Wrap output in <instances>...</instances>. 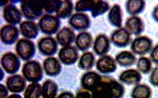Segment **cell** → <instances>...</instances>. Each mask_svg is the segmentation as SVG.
<instances>
[{
    "instance_id": "obj_12",
    "label": "cell",
    "mask_w": 158,
    "mask_h": 98,
    "mask_svg": "<svg viewBox=\"0 0 158 98\" xmlns=\"http://www.w3.org/2000/svg\"><path fill=\"white\" fill-rule=\"evenodd\" d=\"M110 48V41L104 34H100L96 37L94 41L93 50L97 55L102 57L109 52Z\"/></svg>"
},
{
    "instance_id": "obj_14",
    "label": "cell",
    "mask_w": 158,
    "mask_h": 98,
    "mask_svg": "<svg viewBox=\"0 0 158 98\" xmlns=\"http://www.w3.org/2000/svg\"><path fill=\"white\" fill-rule=\"evenodd\" d=\"M3 15L5 20L12 25L19 23L22 19L21 13L18 8L13 5H8L4 7Z\"/></svg>"
},
{
    "instance_id": "obj_13",
    "label": "cell",
    "mask_w": 158,
    "mask_h": 98,
    "mask_svg": "<svg viewBox=\"0 0 158 98\" xmlns=\"http://www.w3.org/2000/svg\"><path fill=\"white\" fill-rule=\"evenodd\" d=\"M19 36V30L14 25H6L2 28L1 39L2 42L6 45H10L14 44Z\"/></svg>"
},
{
    "instance_id": "obj_34",
    "label": "cell",
    "mask_w": 158,
    "mask_h": 98,
    "mask_svg": "<svg viewBox=\"0 0 158 98\" xmlns=\"http://www.w3.org/2000/svg\"><path fill=\"white\" fill-rule=\"evenodd\" d=\"M149 81L154 87H158V66L155 67L152 71L149 77Z\"/></svg>"
},
{
    "instance_id": "obj_2",
    "label": "cell",
    "mask_w": 158,
    "mask_h": 98,
    "mask_svg": "<svg viewBox=\"0 0 158 98\" xmlns=\"http://www.w3.org/2000/svg\"><path fill=\"white\" fill-rule=\"evenodd\" d=\"M21 7L24 17L30 20L39 18L44 10L43 1H22Z\"/></svg>"
},
{
    "instance_id": "obj_32",
    "label": "cell",
    "mask_w": 158,
    "mask_h": 98,
    "mask_svg": "<svg viewBox=\"0 0 158 98\" xmlns=\"http://www.w3.org/2000/svg\"><path fill=\"white\" fill-rule=\"evenodd\" d=\"M42 90L40 85L34 83L30 85L26 89L25 98H39L42 93Z\"/></svg>"
},
{
    "instance_id": "obj_38",
    "label": "cell",
    "mask_w": 158,
    "mask_h": 98,
    "mask_svg": "<svg viewBox=\"0 0 158 98\" xmlns=\"http://www.w3.org/2000/svg\"><path fill=\"white\" fill-rule=\"evenodd\" d=\"M7 98H22L21 96L18 95H14L10 96Z\"/></svg>"
},
{
    "instance_id": "obj_21",
    "label": "cell",
    "mask_w": 158,
    "mask_h": 98,
    "mask_svg": "<svg viewBox=\"0 0 158 98\" xmlns=\"http://www.w3.org/2000/svg\"><path fill=\"white\" fill-rule=\"evenodd\" d=\"M20 29L22 34L28 39L35 38L39 33L38 26L31 20L23 22L20 25Z\"/></svg>"
},
{
    "instance_id": "obj_30",
    "label": "cell",
    "mask_w": 158,
    "mask_h": 98,
    "mask_svg": "<svg viewBox=\"0 0 158 98\" xmlns=\"http://www.w3.org/2000/svg\"><path fill=\"white\" fill-rule=\"evenodd\" d=\"M57 91L56 84L52 81H48L44 83L42 93L44 98H54L56 94Z\"/></svg>"
},
{
    "instance_id": "obj_25",
    "label": "cell",
    "mask_w": 158,
    "mask_h": 98,
    "mask_svg": "<svg viewBox=\"0 0 158 98\" xmlns=\"http://www.w3.org/2000/svg\"><path fill=\"white\" fill-rule=\"evenodd\" d=\"M73 9V4L71 1H60V5L56 11L57 16L63 19L70 17Z\"/></svg>"
},
{
    "instance_id": "obj_26",
    "label": "cell",
    "mask_w": 158,
    "mask_h": 98,
    "mask_svg": "<svg viewBox=\"0 0 158 98\" xmlns=\"http://www.w3.org/2000/svg\"><path fill=\"white\" fill-rule=\"evenodd\" d=\"M152 92L150 86L146 84H139L131 93L132 98H151Z\"/></svg>"
},
{
    "instance_id": "obj_15",
    "label": "cell",
    "mask_w": 158,
    "mask_h": 98,
    "mask_svg": "<svg viewBox=\"0 0 158 98\" xmlns=\"http://www.w3.org/2000/svg\"><path fill=\"white\" fill-rule=\"evenodd\" d=\"M74 32L67 27L63 28L57 34L56 38L58 43L63 47L72 45L76 39Z\"/></svg>"
},
{
    "instance_id": "obj_39",
    "label": "cell",
    "mask_w": 158,
    "mask_h": 98,
    "mask_svg": "<svg viewBox=\"0 0 158 98\" xmlns=\"http://www.w3.org/2000/svg\"><path fill=\"white\" fill-rule=\"evenodd\" d=\"M68 95L67 94H63L59 96V98H70V96Z\"/></svg>"
},
{
    "instance_id": "obj_31",
    "label": "cell",
    "mask_w": 158,
    "mask_h": 98,
    "mask_svg": "<svg viewBox=\"0 0 158 98\" xmlns=\"http://www.w3.org/2000/svg\"><path fill=\"white\" fill-rule=\"evenodd\" d=\"M96 1L80 0L77 2L75 9L77 12H91L95 4Z\"/></svg>"
},
{
    "instance_id": "obj_23",
    "label": "cell",
    "mask_w": 158,
    "mask_h": 98,
    "mask_svg": "<svg viewBox=\"0 0 158 98\" xmlns=\"http://www.w3.org/2000/svg\"><path fill=\"white\" fill-rule=\"evenodd\" d=\"M44 66L46 73L50 76H56L59 74L61 66L58 60L54 57H49L44 62Z\"/></svg>"
},
{
    "instance_id": "obj_37",
    "label": "cell",
    "mask_w": 158,
    "mask_h": 98,
    "mask_svg": "<svg viewBox=\"0 0 158 98\" xmlns=\"http://www.w3.org/2000/svg\"><path fill=\"white\" fill-rule=\"evenodd\" d=\"M1 98L6 96L8 94V92L6 87L2 85H1Z\"/></svg>"
},
{
    "instance_id": "obj_7",
    "label": "cell",
    "mask_w": 158,
    "mask_h": 98,
    "mask_svg": "<svg viewBox=\"0 0 158 98\" xmlns=\"http://www.w3.org/2000/svg\"><path fill=\"white\" fill-rule=\"evenodd\" d=\"M69 23L74 29L79 32H84L90 27V19L89 16L83 12H77L70 17Z\"/></svg>"
},
{
    "instance_id": "obj_20",
    "label": "cell",
    "mask_w": 158,
    "mask_h": 98,
    "mask_svg": "<svg viewBox=\"0 0 158 98\" xmlns=\"http://www.w3.org/2000/svg\"><path fill=\"white\" fill-rule=\"evenodd\" d=\"M115 60L120 66L129 67L135 65L137 62V58L132 52L127 50L123 51L115 56Z\"/></svg>"
},
{
    "instance_id": "obj_24",
    "label": "cell",
    "mask_w": 158,
    "mask_h": 98,
    "mask_svg": "<svg viewBox=\"0 0 158 98\" xmlns=\"http://www.w3.org/2000/svg\"><path fill=\"white\" fill-rule=\"evenodd\" d=\"M7 86L9 89L12 92H22L25 87L24 80L20 75H16L10 77L7 80Z\"/></svg>"
},
{
    "instance_id": "obj_19",
    "label": "cell",
    "mask_w": 158,
    "mask_h": 98,
    "mask_svg": "<svg viewBox=\"0 0 158 98\" xmlns=\"http://www.w3.org/2000/svg\"><path fill=\"white\" fill-rule=\"evenodd\" d=\"M93 40V37L90 33L82 32L76 36L75 45L77 49L82 52H85L91 48Z\"/></svg>"
},
{
    "instance_id": "obj_18",
    "label": "cell",
    "mask_w": 158,
    "mask_h": 98,
    "mask_svg": "<svg viewBox=\"0 0 158 98\" xmlns=\"http://www.w3.org/2000/svg\"><path fill=\"white\" fill-rule=\"evenodd\" d=\"M125 9L131 16H137L142 13L146 6V2L144 0H128L125 3Z\"/></svg>"
},
{
    "instance_id": "obj_6",
    "label": "cell",
    "mask_w": 158,
    "mask_h": 98,
    "mask_svg": "<svg viewBox=\"0 0 158 98\" xmlns=\"http://www.w3.org/2000/svg\"><path fill=\"white\" fill-rule=\"evenodd\" d=\"M35 45L27 39H21L18 41L15 49L19 57L24 61H29L34 56L35 52Z\"/></svg>"
},
{
    "instance_id": "obj_36",
    "label": "cell",
    "mask_w": 158,
    "mask_h": 98,
    "mask_svg": "<svg viewBox=\"0 0 158 98\" xmlns=\"http://www.w3.org/2000/svg\"><path fill=\"white\" fill-rule=\"evenodd\" d=\"M151 16L154 21L158 23V4L154 7L152 12Z\"/></svg>"
},
{
    "instance_id": "obj_29",
    "label": "cell",
    "mask_w": 158,
    "mask_h": 98,
    "mask_svg": "<svg viewBox=\"0 0 158 98\" xmlns=\"http://www.w3.org/2000/svg\"><path fill=\"white\" fill-rule=\"evenodd\" d=\"M137 67L140 72L144 75H148L152 70V61L150 58L142 56L137 61Z\"/></svg>"
},
{
    "instance_id": "obj_11",
    "label": "cell",
    "mask_w": 158,
    "mask_h": 98,
    "mask_svg": "<svg viewBox=\"0 0 158 98\" xmlns=\"http://www.w3.org/2000/svg\"><path fill=\"white\" fill-rule=\"evenodd\" d=\"M38 47L40 53L47 56L54 55L58 49L56 40L50 37H44L40 40L38 43Z\"/></svg>"
},
{
    "instance_id": "obj_4",
    "label": "cell",
    "mask_w": 158,
    "mask_h": 98,
    "mask_svg": "<svg viewBox=\"0 0 158 98\" xmlns=\"http://www.w3.org/2000/svg\"><path fill=\"white\" fill-rule=\"evenodd\" d=\"M132 40L131 34L125 27L116 30L110 36L112 43L119 48H124L128 46L132 42Z\"/></svg>"
},
{
    "instance_id": "obj_1",
    "label": "cell",
    "mask_w": 158,
    "mask_h": 98,
    "mask_svg": "<svg viewBox=\"0 0 158 98\" xmlns=\"http://www.w3.org/2000/svg\"><path fill=\"white\" fill-rule=\"evenodd\" d=\"M153 41L147 36L136 37L131 42L130 49L135 55L142 57L150 53L153 48Z\"/></svg>"
},
{
    "instance_id": "obj_28",
    "label": "cell",
    "mask_w": 158,
    "mask_h": 98,
    "mask_svg": "<svg viewBox=\"0 0 158 98\" xmlns=\"http://www.w3.org/2000/svg\"><path fill=\"white\" fill-rule=\"evenodd\" d=\"M95 61V57L94 54L91 52H87L81 56L79 61L78 66L83 70L89 69L93 67Z\"/></svg>"
},
{
    "instance_id": "obj_17",
    "label": "cell",
    "mask_w": 158,
    "mask_h": 98,
    "mask_svg": "<svg viewBox=\"0 0 158 98\" xmlns=\"http://www.w3.org/2000/svg\"><path fill=\"white\" fill-rule=\"evenodd\" d=\"M115 60L109 55L101 57L97 62V67L98 70L103 73H109L115 70L117 66Z\"/></svg>"
},
{
    "instance_id": "obj_33",
    "label": "cell",
    "mask_w": 158,
    "mask_h": 98,
    "mask_svg": "<svg viewBox=\"0 0 158 98\" xmlns=\"http://www.w3.org/2000/svg\"><path fill=\"white\" fill-rule=\"evenodd\" d=\"M60 2V1H43L44 10L49 14L56 12Z\"/></svg>"
},
{
    "instance_id": "obj_10",
    "label": "cell",
    "mask_w": 158,
    "mask_h": 98,
    "mask_svg": "<svg viewBox=\"0 0 158 98\" xmlns=\"http://www.w3.org/2000/svg\"><path fill=\"white\" fill-rule=\"evenodd\" d=\"M58 55L61 62L68 65L75 63L79 58L77 49L72 45L63 47L60 49Z\"/></svg>"
},
{
    "instance_id": "obj_22",
    "label": "cell",
    "mask_w": 158,
    "mask_h": 98,
    "mask_svg": "<svg viewBox=\"0 0 158 98\" xmlns=\"http://www.w3.org/2000/svg\"><path fill=\"white\" fill-rule=\"evenodd\" d=\"M143 77L138 70L129 69L124 71L121 76V80L128 85H137L141 81Z\"/></svg>"
},
{
    "instance_id": "obj_3",
    "label": "cell",
    "mask_w": 158,
    "mask_h": 98,
    "mask_svg": "<svg viewBox=\"0 0 158 98\" xmlns=\"http://www.w3.org/2000/svg\"><path fill=\"white\" fill-rule=\"evenodd\" d=\"M38 25L43 33L51 35L55 33L58 30L60 25V22L57 16L45 15L40 20Z\"/></svg>"
},
{
    "instance_id": "obj_40",
    "label": "cell",
    "mask_w": 158,
    "mask_h": 98,
    "mask_svg": "<svg viewBox=\"0 0 158 98\" xmlns=\"http://www.w3.org/2000/svg\"><path fill=\"white\" fill-rule=\"evenodd\" d=\"M55 98L54 97V98Z\"/></svg>"
},
{
    "instance_id": "obj_16",
    "label": "cell",
    "mask_w": 158,
    "mask_h": 98,
    "mask_svg": "<svg viewBox=\"0 0 158 98\" xmlns=\"http://www.w3.org/2000/svg\"><path fill=\"white\" fill-rule=\"evenodd\" d=\"M108 19L113 26L118 28L122 27L123 12L119 5L115 4L110 9L108 14Z\"/></svg>"
},
{
    "instance_id": "obj_5",
    "label": "cell",
    "mask_w": 158,
    "mask_h": 98,
    "mask_svg": "<svg viewBox=\"0 0 158 98\" xmlns=\"http://www.w3.org/2000/svg\"><path fill=\"white\" fill-rule=\"evenodd\" d=\"M22 72L26 79L34 82L40 80L42 76V69L38 62L34 60L26 63L24 65Z\"/></svg>"
},
{
    "instance_id": "obj_9",
    "label": "cell",
    "mask_w": 158,
    "mask_h": 98,
    "mask_svg": "<svg viewBox=\"0 0 158 98\" xmlns=\"http://www.w3.org/2000/svg\"><path fill=\"white\" fill-rule=\"evenodd\" d=\"M125 28L131 35L138 37L144 32L145 25L141 17L138 16H131L126 19Z\"/></svg>"
},
{
    "instance_id": "obj_8",
    "label": "cell",
    "mask_w": 158,
    "mask_h": 98,
    "mask_svg": "<svg viewBox=\"0 0 158 98\" xmlns=\"http://www.w3.org/2000/svg\"><path fill=\"white\" fill-rule=\"evenodd\" d=\"M1 62L5 70L9 74L17 72L20 66L19 58L16 55L12 52H7L2 55Z\"/></svg>"
},
{
    "instance_id": "obj_35",
    "label": "cell",
    "mask_w": 158,
    "mask_h": 98,
    "mask_svg": "<svg viewBox=\"0 0 158 98\" xmlns=\"http://www.w3.org/2000/svg\"><path fill=\"white\" fill-rule=\"evenodd\" d=\"M150 58L152 62L158 66V44L152 49L150 53Z\"/></svg>"
},
{
    "instance_id": "obj_27",
    "label": "cell",
    "mask_w": 158,
    "mask_h": 98,
    "mask_svg": "<svg viewBox=\"0 0 158 98\" xmlns=\"http://www.w3.org/2000/svg\"><path fill=\"white\" fill-rule=\"evenodd\" d=\"M110 9L109 3L104 1H96L95 4L91 11V16L93 18L102 15Z\"/></svg>"
}]
</instances>
